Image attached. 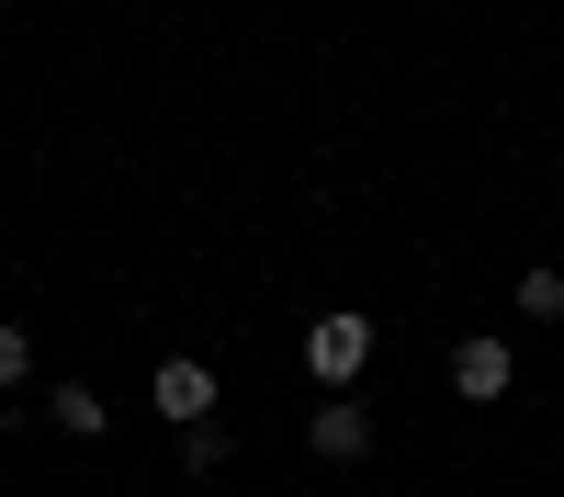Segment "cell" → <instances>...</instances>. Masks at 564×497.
<instances>
[{
  "label": "cell",
  "mask_w": 564,
  "mask_h": 497,
  "mask_svg": "<svg viewBox=\"0 0 564 497\" xmlns=\"http://www.w3.org/2000/svg\"><path fill=\"white\" fill-rule=\"evenodd\" d=\"M23 374H34V339H23V328H0V385H23Z\"/></svg>",
  "instance_id": "obj_8"
},
{
  "label": "cell",
  "mask_w": 564,
  "mask_h": 497,
  "mask_svg": "<svg viewBox=\"0 0 564 497\" xmlns=\"http://www.w3.org/2000/svg\"><path fill=\"white\" fill-rule=\"evenodd\" d=\"M215 361H193V350H181V361H159V385H148V407H159V419H181V430H204L215 419Z\"/></svg>",
  "instance_id": "obj_3"
},
{
  "label": "cell",
  "mask_w": 564,
  "mask_h": 497,
  "mask_svg": "<svg viewBox=\"0 0 564 497\" xmlns=\"http://www.w3.org/2000/svg\"><path fill=\"white\" fill-rule=\"evenodd\" d=\"M520 316H531V328H564V271H553V260L520 271Z\"/></svg>",
  "instance_id": "obj_6"
},
{
  "label": "cell",
  "mask_w": 564,
  "mask_h": 497,
  "mask_svg": "<svg viewBox=\"0 0 564 497\" xmlns=\"http://www.w3.org/2000/svg\"><path fill=\"white\" fill-rule=\"evenodd\" d=\"M305 441H316V464H361V452H372V407L361 396H316L305 407Z\"/></svg>",
  "instance_id": "obj_4"
},
{
  "label": "cell",
  "mask_w": 564,
  "mask_h": 497,
  "mask_svg": "<svg viewBox=\"0 0 564 497\" xmlns=\"http://www.w3.org/2000/svg\"><path fill=\"white\" fill-rule=\"evenodd\" d=\"M508 385H520V350H508V339H486V328L452 339V396H463V407H497Z\"/></svg>",
  "instance_id": "obj_2"
},
{
  "label": "cell",
  "mask_w": 564,
  "mask_h": 497,
  "mask_svg": "<svg viewBox=\"0 0 564 497\" xmlns=\"http://www.w3.org/2000/svg\"><path fill=\"white\" fill-rule=\"evenodd\" d=\"M361 361H372V316H361V305H327L316 328H305V374H316V396H350Z\"/></svg>",
  "instance_id": "obj_1"
},
{
  "label": "cell",
  "mask_w": 564,
  "mask_h": 497,
  "mask_svg": "<svg viewBox=\"0 0 564 497\" xmlns=\"http://www.w3.org/2000/svg\"><path fill=\"white\" fill-rule=\"evenodd\" d=\"M45 419H57L68 441H102V430H113V407L90 396V385H57V396H45Z\"/></svg>",
  "instance_id": "obj_5"
},
{
  "label": "cell",
  "mask_w": 564,
  "mask_h": 497,
  "mask_svg": "<svg viewBox=\"0 0 564 497\" xmlns=\"http://www.w3.org/2000/svg\"><path fill=\"white\" fill-rule=\"evenodd\" d=\"M181 475H226V430H215V419L181 430Z\"/></svg>",
  "instance_id": "obj_7"
}]
</instances>
